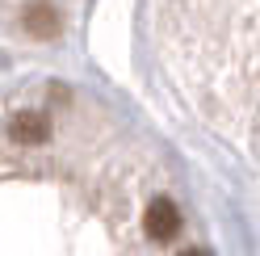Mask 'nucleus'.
Here are the masks:
<instances>
[{"instance_id":"obj_3","label":"nucleus","mask_w":260,"mask_h":256,"mask_svg":"<svg viewBox=\"0 0 260 256\" xmlns=\"http://www.w3.org/2000/svg\"><path fill=\"white\" fill-rule=\"evenodd\" d=\"M21 25H25L34 38H55V34H59V13H55L51 0H34V5H25Z\"/></svg>"},{"instance_id":"obj_2","label":"nucleus","mask_w":260,"mask_h":256,"mask_svg":"<svg viewBox=\"0 0 260 256\" xmlns=\"http://www.w3.org/2000/svg\"><path fill=\"white\" fill-rule=\"evenodd\" d=\"M9 135L17 139V143H29V147H38V143L51 139V122H46L38 109H21V114H13Z\"/></svg>"},{"instance_id":"obj_1","label":"nucleus","mask_w":260,"mask_h":256,"mask_svg":"<svg viewBox=\"0 0 260 256\" xmlns=\"http://www.w3.org/2000/svg\"><path fill=\"white\" fill-rule=\"evenodd\" d=\"M143 227H147V235L159 239V244L176 239V231H181V210H176V202L155 198V202L147 206V214H143Z\"/></svg>"},{"instance_id":"obj_4","label":"nucleus","mask_w":260,"mask_h":256,"mask_svg":"<svg viewBox=\"0 0 260 256\" xmlns=\"http://www.w3.org/2000/svg\"><path fill=\"white\" fill-rule=\"evenodd\" d=\"M181 256H210V252H206V248H185Z\"/></svg>"}]
</instances>
